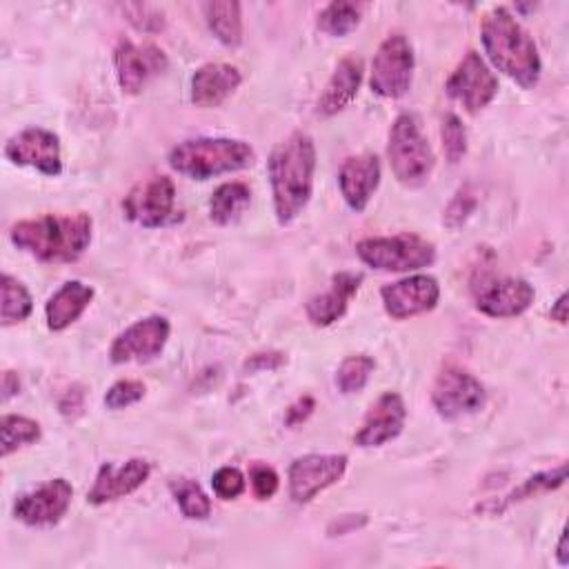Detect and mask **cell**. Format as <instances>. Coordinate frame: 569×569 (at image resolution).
I'll list each match as a JSON object with an SVG mask.
<instances>
[{
	"mask_svg": "<svg viewBox=\"0 0 569 569\" xmlns=\"http://www.w3.org/2000/svg\"><path fill=\"white\" fill-rule=\"evenodd\" d=\"M316 144L309 133L296 131L278 142L267 160L273 209L280 224L291 222L307 207L313 191Z\"/></svg>",
	"mask_w": 569,
	"mask_h": 569,
	"instance_id": "cell-1",
	"label": "cell"
},
{
	"mask_svg": "<svg viewBox=\"0 0 569 569\" xmlns=\"http://www.w3.org/2000/svg\"><path fill=\"white\" fill-rule=\"evenodd\" d=\"M93 220L89 213H44L20 220L9 229L11 242L42 262H73L91 242Z\"/></svg>",
	"mask_w": 569,
	"mask_h": 569,
	"instance_id": "cell-2",
	"label": "cell"
},
{
	"mask_svg": "<svg viewBox=\"0 0 569 569\" xmlns=\"http://www.w3.org/2000/svg\"><path fill=\"white\" fill-rule=\"evenodd\" d=\"M480 40L498 71L525 89L538 82L542 71L538 47L507 7H493L482 16Z\"/></svg>",
	"mask_w": 569,
	"mask_h": 569,
	"instance_id": "cell-3",
	"label": "cell"
},
{
	"mask_svg": "<svg viewBox=\"0 0 569 569\" xmlns=\"http://www.w3.org/2000/svg\"><path fill=\"white\" fill-rule=\"evenodd\" d=\"M253 162V149L238 138H191L169 151V164L193 180L244 169Z\"/></svg>",
	"mask_w": 569,
	"mask_h": 569,
	"instance_id": "cell-4",
	"label": "cell"
},
{
	"mask_svg": "<svg viewBox=\"0 0 569 569\" xmlns=\"http://www.w3.org/2000/svg\"><path fill=\"white\" fill-rule=\"evenodd\" d=\"M387 156L393 176L405 187H420L429 180L436 156L413 113H400L389 131Z\"/></svg>",
	"mask_w": 569,
	"mask_h": 569,
	"instance_id": "cell-5",
	"label": "cell"
},
{
	"mask_svg": "<svg viewBox=\"0 0 569 569\" xmlns=\"http://www.w3.org/2000/svg\"><path fill=\"white\" fill-rule=\"evenodd\" d=\"M358 258L380 271H416L436 260V247L418 233L365 238L356 244Z\"/></svg>",
	"mask_w": 569,
	"mask_h": 569,
	"instance_id": "cell-6",
	"label": "cell"
},
{
	"mask_svg": "<svg viewBox=\"0 0 569 569\" xmlns=\"http://www.w3.org/2000/svg\"><path fill=\"white\" fill-rule=\"evenodd\" d=\"M413 78V49L407 36H387L371 62V91L382 98H400L409 91Z\"/></svg>",
	"mask_w": 569,
	"mask_h": 569,
	"instance_id": "cell-7",
	"label": "cell"
},
{
	"mask_svg": "<svg viewBox=\"0 0 569 569\" xmlns=\"http://www.w3.org/2000/svg\"><path fill=\"white\" fill-rule=\"evenodd\" d=\"M487 393L482 382L458 365H447L431 389V402L445 420L476 413L485 407Z\"/></svg>",
	"mask_w": 569,
	"mask_h": 569,
	"instance_id": "cell-8",
	"label": "cell"
},
{
	"mask_svg": "<svg viewBox=\"0 0 569 569\" xmlns=\"http://www.w3.org/2000/svg\"><path fill=\"white\" fill-rule=\"evenodd\" d=\"M345 453H307L289 467V496L293 502L305 505L320 491L336 485L347 471Z\"/></svg>",
	"mask_w": 569,
	"mask_h": 569,
	"instance_id": "cell-9",
	"label": "cell"
},
{
	"mask_svg": "<svg viewBox=\"0 0 569 569\" xmlns=\"http://www.w3.org/2000/svg\"><path fill=\"white\" fill-rule=\"evenodd\" d=\"M171 333V325L164 316H147L129 325L116 336L109 349L113 365L149 362L160 356Z\"/></svg>",
	"mask_w": 569,
	"mask_h": 569,
	"instance_id": "cell-10",
	"label": "cell"
},
{
	"mask_svg": "<svg viewBox=\"0 0 569 569\" xmlns=\"http://www.w3.org/2000/svg\"><path fill=\"white\" fill-rule=\"evenodd\" d=\"M176 204V187L169 176H151L129 189L122 200L124 216L142 227L169 222Z\"/></svg>",
	"mask_w": 569,
	"mask_h": 569,
	"instance_id": "cell-11",
	"label": "cell"
},
{
	"mask_svg": "<svg viewBox=\"0 0 569 569\" xmlns=\"http://www.w3.org/2000/svg\"><path fill=\"white\" fill-rule=\"evenodd\" d=\"M447 93L469 113L485 109L498 93V78L476 51H467L447 80Z\"/></svg>",
	"mask_w": 569,
	"mask_h": 569,
	"instance_id": "cell-12",
	"label": "cell"
},
{
	"mask_svg": "<svg viewBox=\"0 0 569 569\" xmlns=\"http://www.w3.org/2000/svg\"><path fill=\"white\" fill-rule=\"evenodd\" d=\"M4 156L13 164L33 167L44 176H58L62 171L60 138L44 127H27L11 136L4 144Z\"/></svg>",
	"mask_w": 569,
	"mask_h": 569,
	"instance_id": "cell-13",
	"label": "cell"
},
{
	"mask_svg": "<svg viewBox=\"0 0 569 569\" xmlns=\"http://www.w3.org/2000/svg\"><path fill=\"white\" fill-rule=\"evenodd\" d=\"M73 487L64 478L47 480L44 485L22 493L13 505V516L29 527H49L62 520L71 505Z\"/></svg>",
	"mask_w": 569,
	"mask_h": 569,
	"instance_id": "cell-14",
	"label": "cell"
},
{
	"mask_svg": "<svg viewBox=\"0 0 569 569\" xmlns=\"http://www.w3.org/2000/svg\"><path fill=\"white\" fill-rule=\"evenodd\" d=\"M116 76L127 93H138L153 76L167 69V56L160 47L144 42L136 44L131 40H120L113 51Z\"/></svg>",
	"mask_w": 569,
	"mask_h": 569,
	"instance_id": "cell-15",
	"label": "cell"
},
{
	"mask_svg": "<svg viewBox=\"0 0 569 569\" xmlns=\"http://www.w3.org/2000/svg\"><path fill=\"white\" fill-rule=\"evenodd\" d=\"M380 298H382L385 311L391 318L405 320V318L431 311L438 305L440 284L433 276H427V273L407 276L402 280L385 284L380 289Z\"/></svg>",
	"mask_w": 569,
	"mask_h": 569,
	"instance_id": "cell-16",
	"label": "cell"
},
{
	"mask_svg": "<svg viewBox=\"0 0 569 569\" xmlns=\"http://www.w3.org/2000/svg\"><path fill=\"white\" fill-rule=\"evenodd\" d=\"M536 291L522 278H480L473 287L476 307L491 318H513L529 309Z\"/></svg>",
	"mask_w": 569,
	"mask_h": 569,
	"instance_id": "cell-17",
	"label": "cell"
},
{
	"mask_svg": "<svg viewBox=\"0 0 569 569\" xmlns=\"http://www.w3.org/2000/svg\"><path fill=\"white\" fill-rule=\"evenodd\" d=\"M405 418L407 407L402 396L396 391H387L369 407L362 427L353 436V442L358 447H380L402 431Z\"/></svg>",
	"mask_w": 569,
	"mask_h": 569,
	"instance_id": "cell-18",
	"label": "cell"
},
{
	"mask_svg": "<svg viewBox=\"0 0 569 569\" xmlns=\"http://www.w3.org/2000/svg\"><path fill=\"white\" fill-rule=\"evenodd\" d=\"M151 473V465L142 458H131L122 465H102L98 469V476L87 493V500L91 505H104L111 500H120L129 493H133L138 487L144 485V480Z\"/></svg>",
	"mask_w": 569,
	"mask_h": 569,
	"instance_id": "cell-19",
	"label": "cell"
},
{
	"mask_svg": "<svg viewBox=\"0 0 569 569\" xmlns=\"http://www.w3.org/2000/svg\"><path fill=\"white\" fill-rule=\"evenodd\" d=\"M340 193L347 207L356 213L365 211L373 191L380 184V160L376 153H360L351 156L340 164L338 171Z\"/></svg>",
	"mask_w": 569,
	"mask_h": 569,
	"instance_id": "cell-20",
	"label": "cell"
},
{
	"mask_svg": "<svg viewBox=\"0 0 569 569\" xmlns=\"http://www.w3.org/2000/svg\"><path fill=\"white\" fill-rule=\"evenodd\" d=\"M242 82L240 71L227 62H207L191 78V100L198 107L222 104Z\"/></svg>",
	"mask_w": 569,
	"mask_h": 569,
	"instance_id": "cell-21",
	"label": "cell"
},
{
	"mask_svg": "<svg viewBox=\"0 0 569 569\" xmlns=\"http://www.w3.org/2000/svg\"><path fill=\"white\" fill-rule=\"evenodd\" d=\"M362 276L353 273V271H340L331 278V287L325 293H318L313 298H309L305 311L307 318L316 325V327H327L331 322H336L338 318L345 316L349 300L356 296V291L360 289Z\"/></svg>",
	"mask_w": 569,
	"mask_h": 569,
	"instance_id": "cell-22",
	"label": "cell"
},
{
	"mask_svg": "<svg viewBox=\"0 0 569 569\" xmlns=\"http://www.w3.org/2000/svg\"><path fill=\"white\" fill-rule=\"evenodd\" d=\"M360 82H362V60L358 56L342 58L336 71L331 73L325 91L318 98V113L329 118L342 111L356 98Z\"/></svg>",
	"mask_w": 569,
	"mask_h": 569,
	"instance_id": "cell-23",
	"label": "cell"
},
{
	"mask_svg": "<svg viewBox=\"0 0 569 569\" xmlns=\"http://www.w3.org/2000/svg\"><path fill=\"white\" fill-rule=\"evenodd\" d=\"M93 300V287L80 282V280H67L53 296L47 300L44 316H47V327L51 331H62L69 325H73L89 302Z\"/></svg>",
	"mask_w": 569,
	"mask_h": 569,
	"instance_id": "cell-24",
	"label": "cell"
},
{
	"mask_svg": "<svg viewBox=\"0 0 569 569\" xmlns=\"http://www.w3.org/2000/svg\"><path fill=\"white\" fill-rule=\"evenodd\" d=\"M251 202V189L242 180L222 182L209 200V216L216 224L236 222Z\"/></svg>",
	"mask_w": 569,
	"mask_h": 569,
	"instance_id": "cell-25",
	"label": "cell"
},
{
	"mask_svg": "<svg viewBox=\"0 0 569 569\" xmlns=\"http://www.w3.org/2000/svg\"><path fill=\"white\" fill-rule=\"evenodd\" d=\"M204 18L213 36L227 44L238 47L242 42V13L236 0H213L204 2Z\"/></svg>",
	"mask_w": 569,
	"mask_h": 569,
	"instance_id": "cell-26",
	"label": "cell"
},
{
	"mask_svg": "<svg viewBox=\"0 0 569 569\" xmlns=\"http://www.w3.org/2000/svg\"><path fill=\"white\" fill-rule=\"evenodd\" d=\"M0 289H2V316H0L2 327L27 320L33 309V300L27 287L18 278L4 273L0 280Z\"/></svg>",
	"mask_w": 569,
	"mask_h": 569,
	"instance_id": "cell-27",
	"label": "cell"
},
{
	"mask_svg": "<svg viewBox=\"0 0 569 569\" xmlns=\"http://www.w3.org/2000/svg\"><path fill=\"white\" fill-rule=\"evenodd\" d=\"M362 16V4L360 2H329L320 13H318V29L329 33V36H347L351 33Z\"/></svg>",
	"mask_w": 569,
	"mask_h": 569,
	"instance_id": "cell-28",
	"label": "cell"
},
{
	"mask_svg": "<svg viewBox=\"0 0 569 569\" xmlns=\"http://www.w3.org/2000/svg\"><path fill=\"white\" fill-rule=\"evenodd\" d=\"M567 478V465H560L556 469H549V471H542V473H536L531 478H527L518 489H513L509 496H505L502 500H498L493 505V511H502L507 509L509 505L513 502H520V500H527V498H533L538 493H545V491H551V489H558Z\"/></svg>",
	"mask_w": 569,
	"mask_h": 569,
	"instance_id": "cell-29",
	"label": "cell"
},
{
	"mask_svg": "<svg viewBox=\"0 0 569 569\" xmlns=\"http://www.w3.org/2000/svg\"><path fill=\"white\" fill-rule=\"evenodd\" d=\"M169 489H171V493H173V498H176L184 518L204 520L211 513L209 496L191 478H176V480H171Z\"/></svg>",
	"mask_w": 569,
	"mask_h": 569,
	"instance_id": "cell-30",
	"label": "cell"
},
{
	"mask_svg": "<svg viewBox=\"0 0 569 569\" xmlns=\"http://www.w3.org/2000/svg\"><path fill=\"white\" fill-rule=\"evenodd\" d=\"M0 433H2V456H9L20 447L36 442L40 438V425L31 418L7 413L0 420Z\"/></svg>",
	"mask_w": 569,
	"mask_h": 569,
	"instance_id": "cell-31",
	"label": "cell"
},
{
	"mask_svg": "<svg viewBox=\"0 0 569 569\" xmlns=\"http://www.w3.org/2000/svg\"><path fill=\"white\" fill-rule=\"evenodd\" d=\"M373 369H376V360L371 356H365V353L349 356L338 367L336 385L342 393H358L367 385Z\"/></svg>",
	"mask_w": 569,
	"mask_h": 569,
	"instance_id": "cell-32",
	"label": "cell"
},
{
	"mask_svg": "<svg viewBox=\"0 0 569 569\" xmlns=\"http://www.w3.org/2000/svg\"><path fill=\"white\" fill-rule=\"evenodd\" d=\"M440 138H442V149H445L447 160L451 164L460 162L462 156L467 153V131H465V127H462V122L456 113H447L442 118Z\"/></svg>",
	"mask_w": 569,
	"mask_h": 569,
	"instance_id": "cell-33",
	"label": "cell"
},
{
	"mask_svg": "<svg viewBox=\"0 0 569 569\" xmlns=\"http://www.w3.org/2000/svg\"><path fill=\"white\" fill-rule=\"evenodd\" d=\"M142 396H144V385L140 380H118L104 393V405L107 409L118 411L142 400Z\"/></svg>",
	"mask_w": 569,
	"mask_h": 569,
	"instance_id": "cell-34",
	"label": "cell"
},
{
	"mask_svg": "<svg viewBox=\"0 0 569 569\" xmlns=\"http://www.w3.org/2000/svg\"><path fill=\"white\" fill-rule=\"evenodd\" d=\"M122 11L129 16L127 20L144 33H156L164 27V18L162 11H158L151 4H140V2H131V4H122Z\"/></svg>",
	"mask_w": 569,
	"mask_h": 569,
	"instance_id": "cell-35",
	"label": "cell"
},
{
	"mask_svg": "<svg viewBox=\"0 0 569 569\" xmlns=\"http://www.w3.org/2000/svg\"><path fill=\"white\" fill-rule=\"evenodd\" d=\"M211 487H213V493L218 498L233 500V498H238L244 491V476L236 467H220L211 476Z\"/></svg>",
	"mask_w": 569,
	"mask_h": 569,
	"instance_id": "cell-36",
	"label": "cell"
},
{
	"mask_svg": "<svg viewBox=\"0 0 569 569\" xmlns=\"http://www.w3.org/2000/svg\"><path fill=\"white\" fill-rule=\"evenodd\" d=\"M473 207H476V196L469 191V187L458 189V193L451 198V202H449V207L445 211V224L449 229L460 227L469 218Z\"/></svg>",
	"mask_w": 569,
	"mask_h": 569,
	"instance_id": "cell-37",
	"label": "cell"
},
{
	"mask_svg": "<svg viewBox=\"0 0 569 569\" xmlns=\"http://www.w3.org/2000/svg\"><path fill=\"white\" fill-rule=\"evenodd\" d=\"M249 480L256 498L260 500H267L278 491V473L269 465H253L249 471Z\"/></svg>",
	"mask_w": 569,
	"mask_h": 569,
	"instance_id": "cell-38",
	"label": "cell"
},
{
	"mask_svg": "<svg viewBox=\"0 0 569 569\" xmlns=\"http://www.w3.org/2000/svg\"><path fill=\"white\" fill-rule=\"evenodd\" d=\"M287 362L284 353L280 351H260V353H253L244 360V371L253 373V371H273L278 367H282Z\"/></svg>",
	"mask_w": 569,
	"mask_h": 569,
	"instance_id": "cell-39",
	"label": "cell"
},
{
	"mask_svg": "<svg viewBox=\"0 0 569 569\" xmlns=\"http://www.w3.org/2000/svg\"><path fill=\"white\" fill-rule=\"evenodd\" d=\"M316 409V402H313V398L311 396H302V398H298L289 409H287V413H284V425L287 427H296V425H302L309 416H311V411Z\"/></svg>",
	"mask_w": 569,
	"mask_h": 569,
	"instance_id": "cell-40",
	"label": "cell"
},
{
	"mask_svg": "<svg viewBox=\"0 0 569 569\" xmlns=\"http://www.w3.org/2000/svg\"><path fill=\"white\" fill-rule=\"evenodd\" d=\"M82 400H84V393L80 387H73L69 391H64V396L60 398V411L67 416V418H76L80 411H82Z\"/></svg>",
	"mask_w": 569,
	"mask_h": 569,
	"instance_id": "cell-41",
	"label": "cell"
},
{
	"mask_svg": "<svg viewBox=\"0 0 569 569\" xmlns=\"http://www.w3.org/2000/svg\"><path fill=\"white\" fill-rule=\"evenodd\" d=\"M20 391V378L16 371H4L2 373V400H9L11 396H16Z\"/></svg>",
	"mask_w": 569,
	"mask_h": 569,
	"instance_id": "cell-42",
	"label": "cell"
},
{
	"mask_svg": "<svg viewBox=\"0 0 569 569\" xmlns=\"http://www.w3.org/2000/svg\"><path fill=\"white\" fill-rule=\"evenodd\" d=\"M551 320L565 325L567 322V293H560V298L551 307Z\"/></svg>",
	"mask_w": 569,
	"mask_h": 569,
	"instance_id": "cell-43",
	"label": "cell"
},
{
	"mask_svg": "<svg viewBox=\"0 0 569 569\" xmlns=\"http://www.w3.org/2000/svg\"><path fill=\"white\" fill-rule=\"evenodd\" d=\"M556 556H558V562H560V565H567V562H569V556H567V529H562V533H560Z\"/></svg>",
	"mask_w": 569,
	"mask_h": 569,
	"instance_id": "cell-44",
	"label": "cell"
}]
</instances>
